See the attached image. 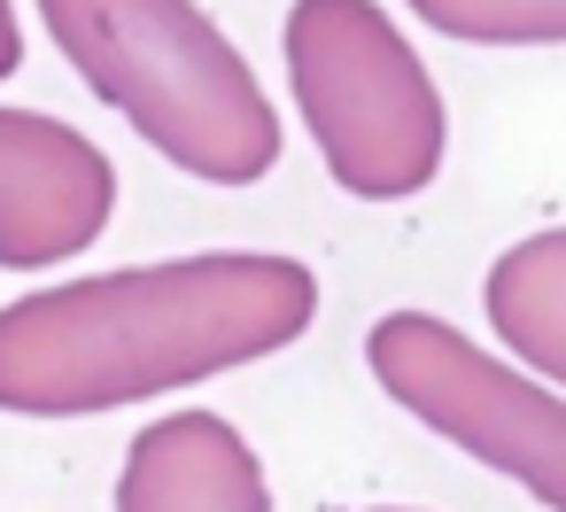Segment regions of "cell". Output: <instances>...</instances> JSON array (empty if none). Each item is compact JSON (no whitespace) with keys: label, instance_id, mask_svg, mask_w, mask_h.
I'll list each match as a JSON object with an SVG mask.
<instances>
[{"label":"cell","instance_id":"obj_1","mask_svg":"<svg viewBox=\"0 0 566 512\" xmlns=\"http://www.w3.org/2000/svg\"><path fill=\"white\" fill-rule=\"evenodd\" d=\"M318 318V272L280 249H202L86 272L0 303V411L102 419L295 349Z\"/></svg>","mask_w":566,"mask_h":512},{"label":"cell","instance_id":"obj_2","mask_svg":"<svg viewBox=\"0 0 566 512\" xmlns=\"http://www.w3.org/2000/svg\"><path fill=\"white\" fill-rule=\"evenodd\" d=\"M40 24L171 171L256 187L280 164V109L202 0H40Z\"/></svg>","mask_w":566,"mask_h":512},{"label":"cell","instance_id":"obj_3","mask_svg":"<svg viewBox=\"0 0 566 512\" xmlns=\"http://www.w3.org/2000/svg\"><path fill=\"white\" fill-rule=\"evenodd\" d=\"M295 109L318 140V164L357 202H411L442 179L450 109L419 48L380 0H295L280 24Z\"/></svg>","mask_w":566,"mask_h":512},{"label":"cell","instance_id":"obj_4","mask_svg":"<svg viewBox=\"0 0 566 512\" xmlns=\"http://www.w3.org/2000/svg\"><path fill=\"white\" fill-rule=\"evenodd\" d=\"M373 388L473 466L520 481L543 512H566V396L481 349L434 311H380L365 326Z\"/></svg>","mask_w":566,"mask_h":512},{"label":"cell","instance_id":"obj_5","mask_svg":"<svg viewBox=\"0 0 566 512\" xmlns=\"http://www.w3.org/2000/svg\"><path fill=\"white\" fill-rule=\"evenodd\" d=\"M117 218V164L48 109H0V272L86 257Z\"/></svg>","mask_w":566,"mask_h":512},{"label":"cell","instance_id":"obj_6","mask_svg":"<svg viewBox=\"0 0 566 512\" xmlns=\"http://www.w3.org/2000/svg\"><path fill=\"white\" fill-rule=\"evenodd\" d=\"M109 512H272V473L226 411H164L125 442Z\"/></svg>","mask_w":566,"mask_h":512},{"label":"cell","instance_id":"obj_7","mask_svg":"<svg viewBox=\"0 0 566 512\" xmlns=\"http://www.w3.org/2000/svg\"><path fill=\"white\" fill-rule=\"evenodd\" d=\"M481 311L504 357L566 396V226L520 233L481 280Z\"/></svg>","mask_w":566,"mask_h":512},{"label":"cell","instance_id":"obj_8","mask_svg":"<svg viewBox=\"0 0 566 512\" xmlns=\"http://www.w3.org/2000/svg\"><path fill=\"white\" fill-rule=\"evenodd\" d=\"M403 9L465 48H566V0H403Z\"/></svg>","mask_w":566,"mask_h":512},{"label":"cell","instance_id":"obj_9","mask_svg":"<svg viewBox=\"0 0 566 512\" xmlns=\"http://www.w3.org/2000/svg\"><path fill=\"white\" fill-rule=\"evenodd\" d=\"M24 63V24H17V0H0V79H17Z\"/></svg>","mask_w":566,"mask_h":512},{"label":"cell","instance_id":"obj_10","mask_svg":"<svg viewBox=\"0 0 566 512\" xmlns=\"http://www.w3.org/2000/svg\"><path fill=\"white\" fill-rule=\"evenodd\" d=\"M365 512H427V504H365Z\"/></svg>","mask_w":566,"mask_h":512}]
</instances>
